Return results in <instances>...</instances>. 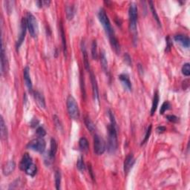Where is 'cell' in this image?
Wrapping results in <instances>:
<instances>
[{"label":"cell","mask_w":190,"mask_h":190,"mask_svg":"<svg viewBox=\"0 0 190 190\" xmlns=\"http://www.w3.org/2000/svg\"><path fill=\"white\" fill-rule=\"evenodd\" d=\"M100 63L102 65L103 69L105 71H108V62H107V58L106 57V53L104 51H101L100 53Z\"/></svg>","instance_id":"obj_24"},{"label":"cell","mask_w":190,"mask_h":190,"mask_svg":"<svg viewBox=\"0 0 190 190\" xmlns=\"http://www.w3.org/2000/svg\"><path fill=\"white\" fill-rule=\"evenodd\" d=\"M124 61L128 65H129V66L131 65V59L128 53H126V54L124 55Z\"/></svg>","instance_id":"obj_40"},{"label":"cell","mask_w":190,"mask_h":190,"mask_svg":"<svg viewBox=\"0 0 190 190\" xmlns=\"http://www.w3.org/2000/svg\"><path fill=\"white\" fill-rule=\"evenodd\" d=\"M109 116L110 118V123L108 126V150L109 152H115L117 148V125L115 117L111 110L109 111Z\"/></svg>","instance_id":"obj_1"},{"label":"cell","mask_w":190,"mask_h":190,"mask_svg":"<svg viewBox=\"0 0 190 190\" xmlns=\"http://www.w3.org/2000/svg\"><path fill=\"white\" fill-rule=\"evenodd\" d=\"M36 171H37L36 166L34 164H31L29 166V167H28V168L26 169L25 173L27 175H30V176L34 177V175H36Z\"/></svg>","instance_id":"obj_30"},{"label":"cell","mask_w":190,"mask_h":190,"mask_svg":"<svg viewBox=\"0 0 190 190\" xmlns=\"http://www.w3.org/2000/svg\"><path fill=\"white\" fill-rule=\"evenodd\" d=\"M34 99L36 101V104L40 107L41 109L45 108V101L43 95L39 92H34Z\"/></svg>","instance_id":"obj_18"},{"label":"cell","mask_w":190,"mask_h":190,"mask_svg":"<svg viewBox=\"0 0 190 190\" xmlns=\"http://www.w3.org/2000/svg\"><path fill=\"white\" fill-rule=\"evenodd\" d=\"M66 17L68 20H72L74 16V13H75V10H74V7L73 5H67L66 6Z\"/></svg>","instance_id":"obj_27"},{"label":"cell","mask_w":190,"mask_h":190,"mask_svg":"<svg viewBox=\"0 0 190 190\" xmlns=\"http://www.w3.org/2000/svg\"><path fill=\"white\" fill-rule=\"evenodd\" d=\"M36 135H38L40 137L42 138L44 137L45 135H46V131H45L44 128L42 126H40L39 128H37V129H36Z\"/></svg>","instance_id":"obj_36"},{"label":"cell","mask_w":190,"mask_h":190,"mask_svg":"<svg viewBox=\"0 0 190 190\" xmlns=\"http://www.w3.org/2000/svg\"><path fill=\"white\" fill-rule=\"evenodd\" d=\"M67 110L70 117L73 120H78L80 118V111L78 105L73 96L69 95L66 100Z\"/></svg>","instance_id":"obj_3"},{"label":"cell","mask_w":190,"mask_h":190,"mask_svg":"<svg viewBox=\"0 0 190 190\" xmlns=\"http://www.w3.org/2000/svg\"><path fill=\"white\" fill-rule=\"evenodd\" d=\"M152 125H150L148 127V129H147V130H146V131L145 137H144V139H143V140H142V142H141V145H143V144H145L146 142H147V140H148V138H149L151 133H152Z\"/></svg>","instance_id":"obj_34"},{"label":"cell","mask_w":190,"mask_h":190,"mask_svg":"<svg viewBox=\"0 0 190 190\" xmlns=\"http://www.w3.org/2000/svg\"><path fill=\"white\" fill-rule=\"evenodd\" d=\"M134 163H135V159H134L133 154H128L125 159L124 164H123V169H124V172L126 174L129 173V170L134 165Z\"/></svg>","instance_id":"obj_13"},{"label":"cell","mask_w":190,"mask_h":190,"mask_svg":"<svg viewBox=\"0 0 190 190\" xmlns=\"http://www.w3.org/2000/svg\"><path fill=\"white\" fill-rule=\"evenodd\" d=\"M81 49H82V56H83V60H84V64H85V67H86V70H89V62H88V53H87V51H86V45H85V43L83 42H82L81 43Z\"/></svg>","instance_id":"obj_22"},{"label":"cell","mask_w":190,"mask_h":190,"mask_svg":"<svg viewBox=\"0 0 190 190\" xmlns=\"http://www.w3.org/2000/svg\"><path fill=\"white\" fill-rule=\"evenodd\" d=\"M175 42H178L182 45L183 47L186 48H189V45H190V40L189 38L186 35H183V34H178L175 36L174 37Z\"/></svg>","instance_id":"obj_12"},{"label":"cell","mask_w":190,"mask_h":190,"mask_svg":"<svg viewBox=\"0 0 190 190\" xmlns=\"http://www.w3.org/2000/svg\"><path fill=\"white\" fill-rule=\"evenodd\" d=\"M51 4V1H43V5L44 6H46V7H48Z\"/></svg>","instance_id":"obj_43"},{"label":"cell","mask_w":190,"mask_h":190,"mask_svg":"<svg viewBox=\"0 0 190 190\" xmlns=\"http://www.w3.org/2000/svg\"><path fill=\"white\" fill-rule=\"evenodd\" d=\"M24 80L25 82L26 86L28 87V90L32 91V82L31 80L30 73H29V68L25 67L24 69Z\"/></svg>","instance_id":"obj_20"},{"label":"cell","mask_w":190,"mask_h":190,"mask_svg":"<svg viewBox=\"0 0 190 190\" xmlns=\"http://www.w3.org/2000/svg\"><path fill=\"white\" fill-rule=\"evenodd\" d=\"M16 168V164L14 160L8 161L7 164L4 165L3 168V175L5 176L11 175V173H13L14 169Z\"/></svg>","instance_id":"obj_14"},{"label":"cell","mask_w":190,"mask_h":190,"mask_svg":"<svg viewBox=\"0 0 190 190\" xmlns=\"http://www.w3.org/2000/svg\"><path fill=\"white\" fill-rule=\"evenodd\" d=\"M54 177H55V186H56V189L57 190L60 189V185H61V172L60 171L57 170L55 172V175H54Z\"/></svg>","instance_id":"obj_28"},{"label":"cell","mask_w":190,"mask_h":190,"mask_svg":"<svg viewBox=\"0 0 190 190\" xmlns=\"http://www.w3.org/2000/svg\"><path fill=\"white\" fill-rule=\"evenodd\" d=\"M8 69V63L7 57L5 51V45H4L3 40L2 42V48H1V71L2 74H5Z\"/></svg>","instance_id":"obj_9"},{"label":"cell","mask_w":190,"mask_h":190,"mask_svg":"<svg viewBox=\"0 0 190 190\" xmlns=\"http://www.w3.org/2000/svg\"><path fill=\"white\" fill-rule=\"evenodd\" d=\"M157 132L159 134H161V133H164V132L166 131V127L164 126H158V128H157Z\"/></svg>","instance_id":"obj_42"},{"label":"cell","mask_w":190,"mask_h":190,"mask_svg":"<svg viewBox=\"0 0 190 190\" xmlns=\"http://www.w3.org/2000/svg\"><path fill=\"white\" fill-rule=\"evenodd\" d=\"M57 141L52 138L51 140V147H50V151L48 152V161H51L53 160V159L54 158V157L57 154Z\"/></svg>","instance_id":"obj_15"},{"label":"cell","mask_w":190,"mask_h":190,"mask_svg":"<svg viewBox=\"0 0 190 190\" xmlns=\"http://www.w3.org/2000/svg\"><path fill=\"white\" fill-rule=\"evenodd\" d=\"M79 146L80 149L83 152H87L88 150V141L86 137H82L80 139L79 141Z\"/></svg>","instance_id":"obj_26"},{"label":"cell","mask_w":190,"mask_h":190,"mask_svg":"<svg viewBox=\"0 0 190 190\" xmlns=\"http://www.w3.org/2000/svg\"><path fill=\"white\" fill-rule=\"evenodd\" d=\"M84 121H85V125H86V126L88 129V131H89L91 133H94L95 131V126L92 120H91L88 117H85Z\"/></svg>","instance_id":"obj_25"},{"label":"cell","mask_w":190,"mask_h":190,"mask_svg":"<svg viewBox=\"0 0 190 190\" xmlns=\"http://www.w3.org/2000/svg\"><path fill=\"white\" fill-rule=\"evenodd\" d=\"M60 35L62 38V43H63V52L65 57H67V45H66V40L65 36V32H64V28L63 26V24H60Z\"/></svg>","instance_id":"obj_23"},{"label":"cell","mask_w":190,"mask_h":190,"mask_svg":"<svg viewBox=\"0 0 190 190\" xmlns=\"http://www.w3.org/2000/svg\"><path fill=\"white\" fill-rule=\"evenodd\" d=\"M98 19L103 28H104L105 31L108 34V36L115 34L112 27L111 25V22L109 21V19L103 8H101L98 12Z\"/></svg>","instance_id":"obj_5"},{"label":"cell","mask_w":190,"mask_h":190,"mask_svg":"<svg viewBox=\"0 0 190 190\" xmlns=\"http://www.w3.org/2000/svg\"><path fill=\"white\" fill-rule=\"evenodd\" d=\"M91 82H92V92L93 96H94V99L95 100H99V90H98V82H97L96 77L94 76V74H93V72H91Z\"/></svg>","instance_id":"obj_11"},{"label":"cell","mask_w":190,"mask_h":190,"mask_svg":"<svg viewBox=\"0 0 190 190\" xmlns=\"http://www.w3.org/2000/svg\"><path fill=\"white\" fill-rule=\"evenodd\" d=\"M45 146H46V144H45V140L40 137L30 141L27 145V148L31 150L35 151V152L42 153L45 149Z\"/></svg>","instance_id":"obj_6"},{"label":"cell","mask_w":190,"mask_h":190,"mask_svg":"<svg viewBox=\"0 0 190 190\" xmlns=\"http://www.w3.org/2000/svg\"><path fill=\"white\" fill-rule=\"evenodd\" d=\"M0 135L3 140H6L8 138V129L3 117L0 119Z\"/></svg>","instance_id":"obj_19"},{"label":"cell","mask_w":190,"mask_h":190,"mask_svg":"<svg viewBox=\"0 0 190 190\" xmlns=\"http://www.w3.org/2000/svg\"><path fill=\"white\" fill-rule=\"evenodd\" d=\"M27 29H28V28H27L26 18L23 17L22 19L21 26H20V35H19L17 42H16V49H17V50L19 48H20V46H21L22 42H24Z\"/></svg>","instance_id":"obj_8"},{"label":"cell","mask_w":190,"mask_h":190,"mask_svg":"<svg viewBox=\"0 0 190 190\" xmlns=\"http://www.w3.org/2000/svg\"><path fill=\"white\" fill-rule=\"evenodd\" d=\"M170 107H171L170 103H169V102H167V101L166 102H164L160 107V115H164V114L165 113V111L170 109Z\"/></svg>","instance_id":"obj_35"},{"label":"cell","mask_w":190,"mask_h":190,"mask_svg":"<svg viewBox=\"0 0 190 190\" xmlns=\"http://www.w3.org/2000/svg\"><path fill=\"white\" fill-rule=\"evenodd\" d=\"M92 58L94 60H97L98 58V44H97V41L94 40L92 45Z\"/></svg>","instance_id":"obj_29"},{"label":"cell","mask_w":190,"mask_h":190,"mask_svg":"<svg viewBox=\"0 0 190 190\" xmlns=\"http://www.w3.org/2000/svg\"><path fill=\"white\" fill-rule=\"evenodd\" d=\"M129 30L132 35L134 42L137 40V7L135 3H132L130 4L129 9Z\"/></svg>","instance_id":"obj_2"},{"label":"cell","mask_w":190,"mask_h":190,"mask_svg":"<svg viewBox=\"0 0 190 190\" xmlns=\"http://www.w3.org/2000/svg\"><path fill=\"white\" fill-rule=\"evenodd\" d=\"M166 52H169L171 51V48L172 47V40H171L170 36H167V38L166 39Z\"/></svg>","instance_id":"obj_38"},{"label":"cell","mask_w":190,"mask_h":190,"mask_svg":"<svg viewBox=\"0 0 190 190\" xmlns=\"http://www.w3.org/2000/svg\"><path fill=\"white\" fill-rule=\"evenodd\" d=\"M109 41H110V44L112 47V49H114V51H115V53L117 54H119L120 53V46L119 42L117 40V37L115 36V34H113L112 35L109 36Z\"/></svg>","instance_id":"obj_16"},{"label":"cell","mask_w":190,"mask_h":190,"mask_svg":"<svg viewBox=\"0 0 190 190\" xmlns=\"http://www.w3.org/2000/svg\"><path fill=\"white\" fill-rule=\"evenodd\" d=\"M182 74L186 77H189L190 75V64L185 63L182 67Z\"/></svg>","instance_id":"obj_33"},{"label":"cell","mask_w":190,"mask_h":190,"mask_svg":"<svg viewBox=\"0 0 190 190\" xmlns=\"http://www.w3.org/2000/svg\"><path fill=\"white\" fill-rule=\"evenodd\" d=\"M4 3L6 4V5H7L5 6V9L7 10L8 13H11V12H12V10H13V4L14 3V2L6 1V2H4Z\"/></svg>","instance_id":"obj_37"},{"label":"cell","mask_w":190,"mask_h":190,"mask_svg":"<svg viewBox=\"0 0 190 190\" xmlns=\"http://www.w3.org/2000/svg\"><path fill=\"white\" fill-rule=\"evenodd\" d=\"M158 103H159V94H158V91H156L154 94L153 100H152V109H151V115H152V116H153V115H154L157 109H158Z\"/></svg>","instance_id":"obj_21"},{"label":"cell","mask_w":190,"mask_h":190,"mask_svg":"<svg viewBox=\"0 0 190 190\" xmlns=\"http://www.w3.org/2000/svg\"><path fill=\"white\" fill-rule=\"evenodd\" d=\"M32 164H33L32 158H31V156L28 153H25L23 154V156H22V160L20 161V169H21L22 171H25V172L26 169H28L30 165Z\"/></svg>","instance_id":"obj_10"},{"label":"cell","mask_w":190,"mask_h":190,"mask_svg":"<svg viewBox=\"0 0 190 190\" xmlns=\"http://www.w3.org/2000/svg\"><path fill=\"white\" fill-rule=\"evenodd\" d=\"M53 120H54L55 124L57 127H58V129H62V124H61L60 121H59V119L58 118V117H57V116H53Z\"/></svg>","instance_id":"obj_41"},{"label":"cell","mask_w":190,"mask_h":190,"mask_svg":"<svg viewBox=\"0 0 190 190\" xmlns=\"http://www.w3.org/2000/svg\"><path fill=\"white\" fill-rule=\"evenodd\" d=\"M77 167L79 169L80 172H84L86 170V165L84 164V161L82 158H80L77 160Z\"/></svg>","instance_id":"obj_32"},{"label":"cell","mask_w":190,"mask_h":190,"mask_svg":"<svg viewBox=\"0 0 190 190\" xmlns=\"http://www.w3.org/2000/svg\"><path fill=\"white\" fill-rule=\"evenodd\" d=\"M119 79L122 82V84L124 86V87L126 88L127 90H129V92H131L132 89V86H131V82L129 80V76L126 74H120V75L119 76Z\"/></svg>","instance_id":"obj_17"},{"label":"cell","mask_w":190,"mask_h":190,"mask_svg":"<svg viewBox=\"0 0 190 190\" xmlns=\"http://www.w3.org/2000/svg\"><path fill=\"white\" fill-rule=\"evenodd\" d=\"M94 150L95 154L98 155L103 154L106 150V144L104 140L98 135H94Z\"/></svg>","instance_id":"obj_7"},{"label":"cell","mask_w":190,"mask_h":190,"mask_svg":"<svg viewBox=\"0 0 190 190\" xmlns=\"http://www.w3.org/2000/svg\"><path fill=\"white\" fill-rule=\"evenodd\" d=\"M149 5H150L151 11H152V15H153L154 18V20H156V22H158V24L159 25H160V19H159V16H158V14H157V12H156L155 8H154V5H153V3H152V1H150V2H149Z\"/></svg>","instance_id":"obj_31"},{"label":"cell","mask_w":190,"mask_h":190,"mask_svg":"<svg viewBox=\"0 0 190 190\" xmlns=\"http://www.w3.org/2000/svg\"><path fill=\"white\" fill-rule=\"evenodd\" d=\"M166 119L168 120L169 121L172 122V123H174L178 122V118H177L175 115H167Z\"/></svg>","instance_id":"obj_39"},{"label":"cell","mask_w":190,"mask_h":190,"mask_svg":"<svg viewBox=\"0 0 190 190\" xmlns=\"http://www.w3.org/2000/svg\"><path fill=\"white\" fill-rule=\"evenodd\" d=\"M26 22H27V28H28L29 34L32 37L37 36L39 32V26L37 23L36 19L33 15L31 13L28 12L26 15Z\"/></svg>","instance_id":"obj_4"}]
</instances>
